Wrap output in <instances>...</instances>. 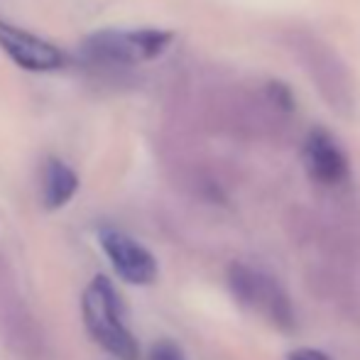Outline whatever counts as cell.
<instances>
[{
  "label": "cell",
  "instance_id": "4",
  "mask_svg": "<svg viewBox=\"0 0 360 360\" xmlns=\"http://www.w3.org/2000/svg\"><path fill=\"white\" fill-rule=\"evenodd\" d=\"M101 245L110 257L115 272L130 285H152L157 280V260L145 245L133 240L115 228H103L98 233Z\"/></svg>",
  "mask_w": 360,
  "mask_h": 360
},
{
  "label": "cell",
  "instance_id": "8",
  "mask_svg": "<svg viewBox=\"0 0 360 360\" xmlns=\"http://www.w3.org/2000/svg\"><path fill=\"white\" fill-rule=\"evenodd\" d=\"M150 360H186V356L181 353V348L174 346L172 341H160L152 346Z\"/></svg>",
  "mask_w": 360,
  "mask_h": 360
},
{
  "label": "cell",
  "instance_id": "6",
  "mask_svg": "<svg viewBox=\"0 0 360 360\" xmlns=\"http://www.w3.org/2000/svg\"><path fill=\"white\" fill-rule=\"evenodd\" d=\"M304 160H307V169L319 184L336 186L346 181L348 176V157L338 140L331 133L316 128L309 133L307 143H304Z\"/></svg>",
  "mask_w": 360,
  "mask_h": 360
},
{
  "label": "cell",
  "instance_id": "7",
  "mask_svg": "<svg viewBox=\"0 0 360 360\" xmlns=\"http://www.w3.org/2000/svg\"><path fill=\"white\" fill-rule=\"evenodd\" d=\"M42 179V201L49 211L67 206L76 194V189H79V176L62 160H49L44 165Z\"/></svg>",
  "mask_w": 360,
  "mask_h": 360
},
{
  "label": "cell",
  "instance_id": "2",
  "mask_svg": "<svg viewBox=\"0 0 360 360\" xmlns=\"http://www.w3.org/2000/svg\"><path fill=\"white\" fill-rule=\"evenodd\" d=\"M172 44L167 30H101L84 44V54L101 64H140L157 59Z\"/></svg>",
  "mask_w": 360,
  "mask_h": 360
},
{
  "label": "cell",
  "instance_id": "5",
  "mask_svg": "<svg viewBox=\"0 0 360 360\" xmlns=\"http://www.w3.org/2000/svg\"><path fill=\"white\" fill-rule=\"evenodd\" d=\"M0 49L27 72H57L64 67V54L54 44L8 22H0Z\"/></svg>",
  "mask_w": 360,
  "mask_h": 360
},
{
  "label": "cell",
  "instance_id": "1",
  "mask_svg": "<svg viewBox=\"0 0 360 360\" xmlns=\"http://www.w3.org/2000/svg\"><path fill=\"white\" fill-rule=\"evenodd\" d=\"M81 307H84L86 328L101 348L120 360H138V341L123 323L118 294L105 277H94V282L86 287Z\"/></svg>",
  "mask_w": 360,
  "mask_h": 360
},
{
  "label": "cell",
  "instance_id": "3",
  "mask_svg": "<svg viewBox=\"0 0 360 360\" xmlns=\"http://www.w3.org/2000/svg\"><path fill=\"white\" fill-rule=\"evenodd\" d=\"M228 285L238 297V302L245 304L252 311H257L262 319L275 323L277 328H282V331L294 328L292 302H289L285 289L277 285V280H272L270 275L238 262L228 272Z\"/></svg>",
  "mask_w": 360,
  "mask_h": 360
},
{
  "label": "cell",
  "instance_id": "9",
  "mask_svg": "<svg viewBox=\"0 0 360 360\" xmlns=\"http://www.w3.org/2000/svg\"><path fill=\"white\" fill-rule=\"evenodd\" d=\"M287 360H331L326 353L316 351V348H299V351L289 353Z\"/></svg>",
  "mask_w": 360,
  "mask_h": 360
}]
</instances>
